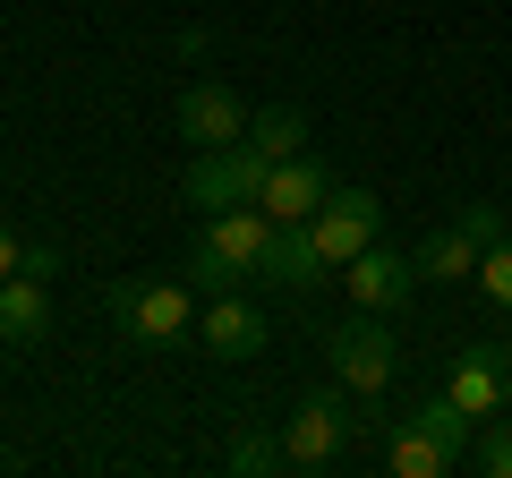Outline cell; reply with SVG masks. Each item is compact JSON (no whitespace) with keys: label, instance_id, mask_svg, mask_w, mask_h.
<instances>
[{"label":"cell","instance_id":"cell-10","mask_svg":"<svg viewBox=\"0 0 512 478\" xmlns=\"http://www.w3.org/2000/svg\"><path fill=\"white\" fill-rule=\"evenodd\" d=\"M316 274H325L316 231H308V222H274L265 257H256V282H265V291H316Z\"/></svg>","mask_w":512,"mask_h":478},{"label":"cell","instance_id":"cell-21","mask_svg":"<svg viewBox=\"0 0 512 478\" xmlns=\"http://www.w3.org/2000/svg\"><path fill=\"white\" fill-rule=\"evenodd\" d=\"M478 291H487L495 308L512 316V239H504V248H487V257H478Z\"/></svg>","mask_w":512,"mask_h":478},{"label":"cell","instance_id":"cell-12","mask_svg":"<svg viewBox=\"0 0 512 478\" xmlns=\"http://www.w3.org/2000/svg\"><path fill=\"white\" fill-rule=\"evenodd\" d=\"M197 333H205L214 359H256V350H265V308L239 299V291H214V308L197 316Z\"/></svg>","mask_w":512,"mask_h":478},{"label":"cell","instance_id":"cell-7","mask_svg":"<svg viewBox=\"0 0 512 478\" xmlns=\"http://www.w3.org/2000/svg\"><path fill=\"white\" fill-rule=\"evenodd\" d=\"M376 222H384V205L367 197V188H333L308 214V231H316V248H325V265H350L359 248H376Z\"/></svg>","mask_w":512,"mask_h":478},{"label":"cell","instance_id":"cell-1","mask_svg":"<svg viewBox=\"0 0 512 478\" xmlns=\"http://www.w3.org/2000/svg\"><path fill=\"white\" fill-rule=\"evenodd\" d=\"M359 436V393L333 385V393H308V402L282 419V470H333Z\"/></svg>","mask_w":512,"mask_h":478},{"label":"cell","instance_id":"cell-18","mask_svg":"<svg viewBox=\"0 0 512 478\" xmlns=\"http://www.w3.org/2000/svg\"><path fill=\"white\" fill-rule=\"evenodd\" d=\"M470 470L478 478H512V427L504 419H487V436L470 444Z\"/></svg>","mask_w":512,"mask_h":478},{"label":"cell","instance_id":"cell-9","mask_svg":"<svg viewBox=\"0 0 512 478\" xmlns=\"http://www.w3.org/2000/svg\"><path fill=\"white\" fill-rule=\"evenodd\" d=\"M342 274H350V299H359L367 316L410 308V291H419V265H410V257H393V248H359V257H350Z\"/></svg>","mask_w":512,"mask_h":478},{"label":"cell","instance_id":"cell-15","mask_svg":"<svg viewBox=\"0 0 512 478\" xmlns=\"http://www.w3.org/2000/svg\"><path fill=\"white\" fill-rule=\"evenodd\" d=\"M453 461H461V453H453V444H436L419 419L393 427V444H384V470H393V478H444Z\"/></svg>","mask_w":512,"mask_h":478},{"label":"cell","instance_id":"cell-22","mask_svg":"<svg viewBox=\"0 0 512 478\" xmlns=\"http://www.w3.org/2000/svg\"><path fill=\"white\" fill-rule=\"evenodd\" d=\"M26 265H35V248H26V239L9 231V222H0V282H9V274H26Z\"/></svg>","mask_w":512,"mask_h":478},{"label":"cell","instance_id":"cell-14","mask_svg":"<svg viewBox=\"0 0 512 478\" xmlns=\"http://www.w3.org/2000/svg\"><path fill=\"white\" fill-rule=\"evenodd\" d=\"M478 257H487V248H478V239L461 231V222H444V231H427L419 248H410L419 282H478Z\"/></svg>","mask_w":512,"mask_h":478},{"label":"cell","instance_id":"cell-17","mask_svg":"<svg viewBox=\"0 0 512 478\" xmlns=\"http://www.w3.org/2000/svg\"><path fill=\"white\" fill-rule=\"evenodd\" d=\"M410 419H419V427H427V436H436V444H453V453H461V444H470V427H478L470 410L453 402V393H436V402H419V410H410Z\"/></svg>","mask_w":512,"mask_h":478},{"label":"cell","instance_id":"cell-2","mask_svg":"<svg viewBox=\"0 0 512 478\" xmlns=\"http://www.w3.org/2000/svg\"><path fill=\"white\" fill-rule=\"evenodd\" d=\"M265 239H274V214H265V205H231V214H214L205 239L188 248V282H214V291H222V282L256 274Z\"/></svg>","mask_w":512,"mask_h":478},{"label":"cell","instance_id":"cell-19","mask_svg":"<svg viewBox=\"0 0 512 478\" xmlns=\"http://www.w3.org/2000/svg\"><path fill=\"white\" fill-rule=\"evenodd\" d=\"M453 222L478 239V248H504V239H512V214H504V205H461Z\"/></svg>","mask_w":512,"mask_h":478},{"label":"cell","instance_id":"cell-4","mask_svg":"<svg viewBox=\"0 0 512 478\" xmlns=\"http://www.w3.org/2000/svg\"><path fill=\"white\" fill-rule=\"evenodd\" d=\"M265 154L239 137V146H197V163H188V205L197 214H231V205H256V188H265Z\"/></svg>","mask_w":512,"mask_h":478},{"label":"cell","instance_id":"cell-20","mask_svg":"<svg viewBox=\"0 0 512 478\" xmlns=\"http://www.w3.org/2000/svg\"><path fill=\"white\" fill-rule=\"evenodd\" d=\"M231 470H239V478L282 470V436H239V444H231Z\"/></svg>","mask_w":512,"mask_h":478},{"label":"cell","instance_id":"cell-8","mask_svg":"<svg viewBox=\"0 0 512 478\" xmlns=\"http://www.w3.org/2000/svg\"><path fill=\"white\" fill-rule=\"evenodd\" d=\"M248 120H256V111L239 103L222 77H205V86L180 94V137H188V146H239V137H248Z\"/></svg>","mask_w":512,"mask_h":478},{"label":"cell","instance_id":"cell-6","mask_svg":"<svg viewBox=\"0 0 512 478\" xmlns=\"http://www.w3.org/2000/svg\"><path fill=\"white\" fill-rule=\"evenodd\" d=\"M444 393H453L478 427L504 419V410H512V350H504V342H470V350L453 359V376H444Z\"/></svg>","mask_w":512,"mask_h":478},{"label":"cell","instance_id":"cell-5","mask_svg":"<svg viewBox=\"0 0 512 478\" xmlns=\"http://www.w3.org/2000/svg\"><path fill=\"white\" fill-rule=\"evenodd\" d=\"M111 316H120V333L128 342H171V333H188V282H154V274H128V282H111Z\"/></svg>","mask_w":512,"mask_h":478},{"label":"cell","instance_id":"cell-3","mask_svg":"<svg viewBox=\"0 0 512 478\" xmlns=\"http://www.w3.org/2000/svg\"><path fill=\"white\" fill-rule=\"evenodd\" d=\"M325 359H333V385H350L359 402H376L384 385H393V368H402V342H393V325L384 316H350V325L325 333Z\"/></svg>","mask_w":512,"mask_h":478},{"label":"cell","instance_id":"cell-11","mask_svg":"<svg viewBox=\"0 0 512 478\" xmlns=\"http://www.w3.org/2000/svg\"><path fill=\"white\" fill-rule=\"evenodd\" d=\"M325 197H333V180H325V163H308V154L274 163V171H265V188H256V205H265L274 222H308Z\"/></svg>","mask_w":512,"mask_h":478},{"label":"cell","instance_id":"cell-13","mask_svg":"<svg viewBox=\"0 0 512 478\" xmlns=\"http://www.w3.org/2000/svg\"><path fill=\"white\" fill-rule=\"evenodd\" d=\"M52 333V291H43V274H9L0 282V342H43Z\"/></svg>","mask_w":512,"mask_h":478},{"label":"cell","instance_id":"cell-16","mask_svg":"<svg viewBox=\"0 0 512 478\" xmlns=\"http://www.w3.org/2000/svg\"><path fill=\"white\" fill-rule=\"evenodd\" d=\"M248 146L265 154V163H291V154L308 146V111H299V103H274V111H256V120H248Z\"/></svg>","mask_w":512,"mask_h":478}]
</instances>
